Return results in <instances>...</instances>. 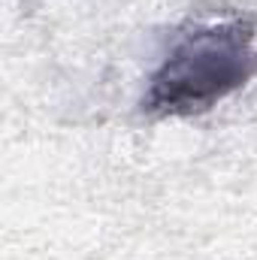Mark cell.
<instances>
[{
	"instance_id": "obj_1",
	"label": "cell",
	"mask_w": 257,
	"mask_h": 260,
	"mask_svg": "<svg viewBox=\"0 0 257 260\" xmlns=\"http://www.w3.org/2000/svg\"><path fill=\"white\" fill-rule=\"evenodd\" d=\"M257 76V18L209 12L179 24L145 76L139 115L197 118L242 91Z\"/></svg>"
}]
</instances>
